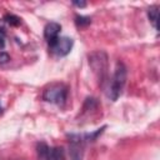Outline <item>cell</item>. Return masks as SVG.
<instances>
[{
	"instance_id": "cell-15",
	"label": "cell",
	"mask_w": 160,
	"mask_h": 160,
	"mask_svg": "<svg viewBox=\"0 0 160 160\" xmlns=\"http://www.w3.org/2000/svg\"><path fill=\"white\" fill-rule=\"evenodd\" d=\"M2 114V106H1V104H0V115Z\"/></svg>"
},
{
	"instance_id": "cell-7",
	"label": "cell",
	"mask_w": 160,
	"mask_h": 160,
	"mask_svg": "<svg viewBox=\"0 0 160 160\" xmlns=\"http://www.w3.org/2000/svg\"><path fill=\"white\" fill-rule=\"evenodd\" d=\"M48 160H65V152L64 148L61 146H55L49 150V156Z\"/></svg>"
},
{
	"instance_id": "cell-5",
	"label": "cell",
	"mask_w": 160,
	"mask_h": 160,
	"mask_svg": "<svg viewBox=\"0 0 160 160\" xmlns=\"http://www.w3.org/2000/svg\"><path fill=\"white\" fill-rule=\"evenodd\" d=\"M72 44H74V41H72L71 38L64 36V38H59V39L56 40V42H55L50 49H51L56 55H59V56H65V55H68V54L71 51Z\"/></svg>"
},
{
	"instance_id": "cell-11",
	"label": "cell",
	"mask_w": 160,
	"mask_h": 160,
	"mask_svg": "<svg viewBox=\"0 0 160 160\" xmlns=\"http://www.w3.org/2000/svg\"><path fill=\"white\" fill-rule=\"evenodd\" d=\"M90 22H91V19L89 18V16H82V15H76L75 16V24L78 25V26H88V25H90Z\"/></svg>"
},
{
	"instance_id": "cell-6",
	"label": "cell",
	"mask_w": 160,
	"mask_h": 160,
	"mask_svg": "<svg viewBox=\"0 0 160 160\" xmlns=\"http://www.w3.org/2000/svg\"><path fill=\"white\" fill-rule=\"evenodd\" d=\"M60 30H61V26H60V24H58V22H49V24L45 26V29H44V36H45V39H46V41H48V44H49L50 48H51V46L56 42V40L59 39V32H60Z\"/></svg>"
},
{
	"instance_id": "cell-3",
	"label": "cell",
	"mask_w": 160,
	"mask_h": 160,
	"mask_svg": "<svg viewBox=\"0 0 160 160\" xmlns=\"http://www.w3.org/2000/svg\"><path fill=\"white\" fill-rule=\"evenodd\" d=\"M66 95H68V88L64 84H51L49 88L45 89L42 94V99L51 104L64 105L66 101Z\"/></svg>"
},
{
	"instance_id": "cell-2",
	"label": "cell",
	"mask_w": 160,
	"mask_h": 160,
	"mask_svg": "<svg viewBox=\"0 0 160 160\" xmlns=\"http://www.w3.org/2000/svg\"><path fill=\"white\" fill-rule=\"evenodd\" d=\"M89 64L96 74L100 84H102L106 79L108 74V56L104 51H95L89 55Z\"/></svg>"
},
{
	"instance_id": "cell-1",
	"label": "cell",
	"mask_w": 160,
	"mask_h": 160,
	"mask_svg": "<svg viewBox=\"0 0 160 160\" xmlns=\"http://www.w3.org/2000/svg\"><path fill=\"white\" fill-rule=\"evenodd\" d=\"M125 82H126V68L121 61H119L116 64L115 72H114V76H112L111 84H110V89H109V98L112 101L118 100V98L120 96V94L124 89Z\"/></svg>"
},
{
	"instance_id": "cell-12",
	"label": "cell",
	"mask_w": 160,
	"mask_h": 160,
	"mask_svg": "<svg viewBox=\"0 0 160 160\" xmlns=\"http://www.w3.org/2000/svg\"><path fill=\"white\" fill-rule=\"evenodd\" d=\"M9 60H10L9 54H6V52H0V64H6Z\"/></svg>"
},
{
	"instance_id": "cell-8",
	"label": "cell",
	"mask_w": 160,
	"mask_h": 160,
	"mask_svg": "<svg viewBox=\"0 0 160 160\" xmlns=\"http://www.w3.org/2000/svg\"><path fill=\"white\" fill-rule=\"evenodd\" d=\"M148 16L149 20L151 22V25L154 26V29H158V20H159V8L158 6H151L148 10Z\"/></svg>"
},
{
	"instance_id": "cell-10",
	"label": "cell",
	"mask_w": 160,
	"mask_h": 160,
	"mask_svg": "<svg viewBox=\"0 0 160 160\" xmlns=\"http://www.w3.org/2000/svg\"><path fill=\"white\" fill-rule=\"evenodd\" d=\"M4 20L11 26H19L21 24V19L19 16H16V15H12V14H6L4 16Z\"/></svg>"
},
{
	"instance_id": "cell-4",
	"label": "cell",
	"mask_w": 160,
	"mask_h": 160,
	"mask_svg": "<svg viewBox=\"0 0 160 160\" xmlns=\"http://www.w3.org/2000/svg\"><path fill=\"white\" fill-rule=\"evenodd\" d=\"M68 138L70 139L69 145V154L70 160H82L84 149H85V138L84 134H69Z\"/></svg>"
},
{
	"instance_id": "cell-14",
	"label": "cell",
	"mask_w": 160,
	"mask_h": 160,
	"mask_svg": "<svg viewBox=\"0 0 160 160\" xmlns=\"http://www.w3.org/2000/svg\"><path fill=\"white\" fill-rule=\"evenodd\" d=\"M72 4L75 5V6H78V8H85L86 6V2L85 1H72Z\"/></svg>"
},
{
	"instance_id": "cell-9",
	"label": "cell",
	"mask_w": 160,
	"mask_h": 160,
	"mask_svg": "<svg viewBox=\"0 0 160 160\" xmlns=\"http://www.w3.org/2000/svg\"><path fill=\"white\" fill-rule=\"evenodd\" d=\"M49 150H50V148L45 142L38 144V156H39V159L40 160H48Z\"/></svg>"
},
{
	"instance_id": "cell-13",
	"label": "cell",
	"mask_w": 160,
	"mask_h": 160,
	"mask_svg": "<svg viewBox=\"0 0 160 160\" xmlns=\"http://www.w3.org/2000/svg\"><path fill=\"white\" fill-rule=\"evenodd\" d=\"M4 46H5V31L1 28L0 29V49H4Z\"/></svg>"
}]
</instances>
